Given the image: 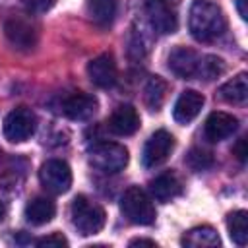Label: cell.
I'll use <instances>...</instances> for the list:
<instances>
[{"label": "cell", "instance_id": "6da1fadb", "mask_svg": "<svg viewBox=\"0 0 248 248\" xmlns=\"http://www.w3.org/2000/svg\"><path fill=\"white\" fill-rule=\"evenodd\" d=\"M188 29L200 43H211L219 39L227 29V19L221 6L211 0H194L188 14Z\"/></svg>", "mask_w": 248, "mask_h": 248}, {"label": "cell", "instance_id": "7a4b0ae2", "mask_svg": "<svg viewBox=\"0 0 248 248\" xmlns=\"http://www.w3.org/2000/svg\"><path fill=\"white\" fill-rule=\"evenodd\" d=\"M70 215H72L74 227L83 236L97 234L105 227V221H107L105 209L99 203L85 198V196H76L74 198L72 207H70Z\"/></svg>", "mask_w": 248, "mask_h": 248}, {"label": "cell", "instance_id": "3957f363", "mask_svg": "<svg viewBox=\"0 0 248 248\" xmlns=\"http://www.w3.org/2000/svg\"><path fill=\"white\" fill-rule=\"evenodd\" d=\"M122 215L134 225H151L155 221V207L151 198L140 186H130L120 198Z\"/></svg>", "mask_w": 248, "mask_h": 248}, {"label": "cell", "instance_id": "277c9868", "mask_svg": "<svg viewBox=\"0 0 248 248\" xmlns=\"http://www.w3.org/2000/svg\"><path fill=\"white\" fill-rule=\"evenodd\" d=\"M89 163L101 172H118L128 165V149L116 141H99L89 149Z\"/></svg>", "mask_w": 248, "mask_h": 248}, {"label": "cell", "instance_id": "5b68a950", "mask_svg": "<svg viewBox=\"0 0 248 248\" xmlns=\"http://www.w3.org/2000/svg\"><path fill=\"white\" fill-rule=\"evenodd\" d=\"M35 130H37V116L27 107L14 108L4 120V136L14 143H21L29 140L35 134Z\"/></svg>", "mask_w": 248, "mask_h": 248}, {"label": "cell", "instance_id": "8992f818", "mask_svg": "<svg viewBox=\"0 0 248 248\" xmlns=\"http://www.w3.org/2000/svg\"><path fill=\"white\" fill-rule=\"evenodd\" d=\"M39 180L50 194H64L72 186V170L62 159H48L39 170Z\"/></svg>", "mask_w": 248, "mask_h": 248}, {"label": "cell", "instance_id": "52a82bcc", "mask_svg": "<svg viewBox=\"0 0 248 248\" xmlns=\"http://www.w3.org/2000/svg\"><path fill=\"white\" fill-rule=\"evenodd\" d=\"M172 149H174V138L167 130H157L155 134H151V138L143 145V153H141L143 167L151 169L165 163L172 153Z\"/></svg>", "mask_w": 248, "mask_h": 248}, {"label": "cell", "instance_id": "ba28073f", "mask_svg": "<svg viewBox=\"0 0 248 248\" xmlns=\"http://www.w3.org/2000/svg\"><path fill=\"white\" fill-rule=\"evenodd\" d=\"M145 14L159 35H170L178 27L176 12L167 0H145Z\"/></svg>", "mask_w": 248, "mask_h": 248}, {"label": "cell", "instance_id": "9c48e42d", "mask_svg": "<svg viewBox=\"0 0 248 248\" xmlns=\"http://www.w3.org/2000/svg\"><path fill=\"white\" fill-rule=\"evenodd\" d=\"M4 33L8 37V41L19 48V50H29L37 45V27L29 21V19H23V17H10L6 19L4 23Z\"/></svg>", "mask_w": 248, "mask_h": 248}, {"label": "cell", "instance_id": "30bf717a", "mask_svg": "<svg viewBox=\"0 0 248 248\" xmlns=\"http://www.w3.org/2000/svg\"><path fill=\"white\" fill-rule=\"evenodd\" d=\"M87 76L101 89L112 87L116 83V79H118V70H116L114 56L110 52H103L97 58H93L87 64Z\"/></svg>", "mask_w": 248, "mask_h": 248}, {"label": "cell", "instance_id": "8fae6325", "mask_svg": "<svg viewBox=\"0 0 248 248\" xmlns=\"http://www.w3.org/2000/svg\"><path fill=\"white\" fill-rule=\"evenodd\" d=\"M200 58L202 56H198L196 50L188 46H176L169 54V68L176 78L192 79V78H198Z\"/></svg>", "mask_w": 248, "mask_h": 248}, {"label": "cell", "instance_id": "7c38bea8", "mask_svg": "<svg viewBox=\"0 0 248 248\" xmlns=\"http://www.w3.org/2000/svg\"><path fill=\"white\" fill-rule=\"evenodd\" d=\"M238 128V118L229 114V112H223V110H215L207 116L205 120V126H203V132H205V138L209 141H221L229 136H232Z\"/></svg>", "mask_w": 248, "mask_h": 248}, {"label": "cell", "instance_id": "4fadbf2b", "mask_svg": "<svg viewBox=\"0 0 248 248\" xmlns=\"http://www.w3.org/2000/svg\"><path fill=\"white\" fill-rule=\"evenodd\" d=\"M140 128V114L132 105H118L110 118H108V130L116 136H132Z\"/></svg>", "mask_w": 248, "mask_h": 248}, {"label": "cell", "instance_id": "5bb4252c", "mask_svg": "<svg viewBox=\"0 0 248 248\" xmlns=\"http://www.w3.org/2000/svg\"><path fill=\"white\" fill-rule=\"evenodd\" d=\"M97 107H99V103L93 95L78 91V93H72L70 97H66L62 110L72 120H87L97 112Z\"/></svg>", "mask_w": 248, "mask_h": 248}, {"label": "cell", "instance_id": "9a60e30c", "mask_svg": "<svg viewBox=\"0 0 248 248\" xmlns=\"http://www.w3.org/2000/svg\"><path fill=\"white\" fill-rule=\"evenodd\" d=\"M203 103H205V99H203L202 93H198V91H194V89H186V91H182L180 97H178L176 103H174V108H172V116H174V120L180 122V124H188V122H192V120L200 114Z\"/></svg>", "mask_w": 248, "mask_h": 248}, {"label": "cell", "instance_id": "2e32d148", "mask_svg": "<svg viewBox=\"0 0 248 248\" xmlns=\"http://www.w3.org/2000/svg\"><path fill=\"white\" fill-rule=\"evenodd\" d=\"M180 180L172 172H163L149 182V192L157 202H170L180 194Z\"/></svg>", "mask_w": 248, "mask_h": 248}, {"label": "cell", "instance_id": "e0dca14e", "mask_svg": "<svg viewBox=\"0 0 248 248\" xmlns=\"http://www.w3.org/2000/svg\"><path fill=\"white\" fill-rule=\"evenodd\" d=\"M56 213V205L52 200L48 198H33L29 200V203L25 205V219L31 223V225H46Z\"/></svg>", "mask_w": 248, "mask_h": 248}, {"label": "cell", "instance_id": "ac0fdd59", "mask_svg": "<svg viewBox=\"0 0 248 248\" xmlns=\"http://www.w3.org/2000/svg\"><path fill=\"white\" fill-rule=\"evenodd\" d=\"M182 244L184 246H192V248H215V246L221 244V238H219V234H217V231L213 227L202 225V227L190 229L182 236Z\"/></svg>", "mask_w": 248, "mask_h": 248}, {"label": "cell", "instance_id": "d6986e66", "mask_svg": "<svg viewBox=\"0 0 248 248\" xmlns=\"http://www.w3.org/2000/svg\"><path fill=\"white\" fill-rule=\"evenodd\" d=\"M219 95L227 103L242 105L246 101V97H248V79H246V74L240 72L238 76H234L232 79H229L227 83H223L221 89H219Z\"/></svg>", "mask_w": 248, "mask_h": 248}, {"label": "cell", "instance_id": "ffe728a7", "mask_svg": "<svg viewBox=\"0 0 248 248\" xmlns=\"http://www.w3.org/2000/svg\"><path fill=\"white\" fill-rule=\"evenodd\" d=\"M85 10L93 23L108 25V23H112V19L116 16L118 0H87Z\"/></svg>", "mask_w": 248, "mask_h": 248}, {"label": "cell", "instance_id": "44dd1931", "mask_svg": "<svg viewBox=\"0 0 248 248\" xmlns=\"http://www.w3.org/2000/svg\"><path fill=\"white\" fill-rule=\"evenodd\" d=\"M248 213L244 209H236L232 213L227 215V229H229V236L234 244L244 246L248 242Z\"/></svg>", "mask_w": 248, "mask_h": 248}, {"label": "cell", "instance_id": "7402d4cb", "mask_svg": "<svg viewBox=\"0 0 248 248\" xmlns=\"http://www.w3.org/2000/svg\"><path fill=\"white\" fill-rule=\"evenodd\" d=\"M165 93H167V83L159 76L151 78L145 85V103H147V107L151 110H157L165 101Z\"/></svg>", "mask_w": 248, "mask_h": 248}, {"label": "cell", "instance_id": "603a6c76", "mask_svg": "<svg viewBox=\"0 0 248 248\" xmlns=\"http://www.w3.org/2000/svg\"><path fill=\"white\" fill-rule=\"evenodd\" d=\"M223 72H225V62H223V58L213 56V54H207V56H202V58H200L198 78H203V79L209 81V79L219 78Z\"/></svg>", "mask_w": 248, "mask_h": 248}, {"label": "cell", "instance_id": "cb8c5ba5", "mask_svg": "<svg viewBox=\"0 0 248 248\" xmlns=\"http://www.w3.org/2000/svg\"><path fill=\"white\" fill-rule=\"evenodd\" d=\"M186 163L192 170H205L213 165V157L209 151L205 149H200V147H194L190 149V153L186 155Z\"/></svg>", "mask_w": 248, "mask_h": 248}, {"label": "cell", "instance_id": "d4e9b609", "mask_svg": "<svg viewBox=\"0 0 248 248\" xmlns=\"http://www.w3.org/2000/svg\"><path fill=\"white\" fill-rule=\"evenodd\" d=\"M37 246H41V248H62V246H68V240L60 232H52L48 236L39 238L37 240Z\"/></svg>", "mask_w": 248, "mask_h": 248}, {"label": "cell", "instance_id": "484cf974", "mask_svg": "<svg viewBox=\"0 0 248 248\" xmlns=\"http://www.w3.org/2000/svg\"><path fill=\"white\" fill-rule=\"evenodd\" d=\"M21 2H23V6H25L29 12H33V14L46 12V10H50V8L56 4V0H21Z\"/></svg>", "mask_w": 248, "mask_h": 248}, {"label": "cell", "instance_id": "4316f807", "mask_svg": "<svg viewBox=\"0 0 248 248\" xmlns=\"http://www.w3.org/2000/svg\"><path fill=\"white\" fill-rule=\"evenodd\" d=\"M232 151H234V155L238 157V161H242V163H244V161H246V155H248V153H246V140H244V138H240V140L236 141V145H234V149H232Z\"/></svg>", "mask_w": 248, "mask_h": 248}, {"label": "cell", "instance_id": "83f0119b", "mask_svg": "<svg viewBox=\"0 0 248 248\" xmlns=\"http://www.w3.org/2000/svg\"><path fill=\"white\" fill-rule=\"evenodd\" d=\"M130 246H157L155 240H149V238H134L130 240Z\"/></svg>", "mask_w": 248, "mask_h": 248}, {"label": "cell", "instance_id": "f1b7e54d", "mask_svg": "<svg viewBox=\"0 0 248 248\" xmlns=\"http://www.w3.org/2000/svg\"><path fill=\"white\" fill-rule=\"evenodd\" d=\"M236 8L242 19H246V0H236Z\"/></svg>", "mask_w": 248, "mask_h": 248}, {"label": "cell", "instance_id": "f546056e", "mask_svg": "<svg viewBox=\"0 0 248 248\" xmlns=\"http://www.w3.org/2000/svg\"><path fill=\"white\" fill-rule=\"evenodd\" d=\"M4 215H6V205L2 203V200H0V221L4 219Z\"/></svg>", "mask_w": 248, "mask_h": 248}]
</instances>
